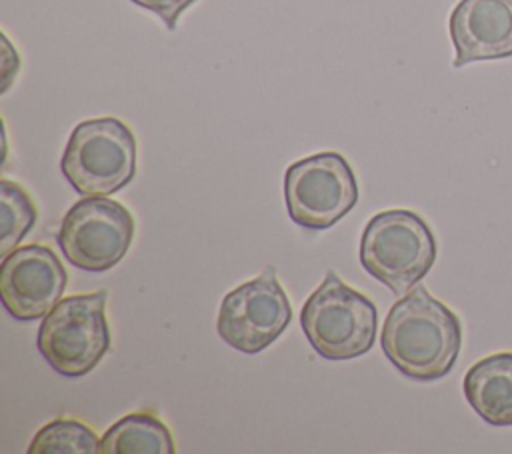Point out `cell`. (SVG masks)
<instances>
[{"instance_id":"1","label":"cell","mask_w":512,"mask_h":454,"mask_svg":"<svg viewBox=\"0 0 512 454\" xmlns=\"http://www.w3.org/2000/svg\"><path fill=\"white\" fill-rule=\"evenodd\" d=\"M382 352L406 378H444L460 354V318L424 286H414L394 302L380 334Z\"/></svg>"},{"instance_id":"2","label":"cell","mask_w":512,"mask_h":454,"mask_svg":"<svg viewBox=\"0 0 512 454\" xmlns=\"http://www.w3.org/2000/svg\"><path fill=\"white\" fill-rule=\"evenodd\" d=\"M436 238L426 220L404 208L374 214L362 230L364 270L396 296L408 294L436 260Z\"/></svg>"},{"instance_id":"3","label":"cell","mask_w":512,"mask_h":454,"mask_svg":"<svg viewBox=\"0 0 512 454\" xmlns=\"http://www.w3.org/2000/svg\"><path fill=\"white\" fill-rule=\"evenodd\" d=\"M310 346L326 360H352L366 354L376 340L374 302L328 270L300 312Z\"/></svg>"},{"instance_id":"4","label":"cell","mask_w":512,"mask_h":454,"mask_svg":"<svg viewBox=\"0 0 512 454\" xmlns=\"http://www.w3.org/2000/svg\"><path fill=\"white\" fill-rule=\"evenodd\" d=\"M60 170L82 196H108L136 174V138L118 118H90L74 126L62 152Z\"/></svg>"},{"instance_id":"5","label":"cell","mask_w":512,"mask_h":454,"mask_svg":"<svg viewBox=\"0 0 512 454\" xmlns=\"http://www.w3.org/2000/svg\"><path fill=\"white\" fill-rule=\"evenodd\" d=\"M106 290L60 300L40 322L36 346L54 372L80 378L96 368L110 350Z\"/></svg>"},{"instance_id":"6","label":"cell","mask_w":512,"mask_h":454,"mask_svg":"<svg viewBox=\"0 0 512 454\" xmlns=\"http://www.w3.org/2000/svg\"><path fill=\"white\" fill-rule=\"evenodd\" d=\"M284 200L292 222L326 230L356 206L358 182L340 152H316L286 168Z\"/></svg>"},{"instance_id":"7","label":"cell","mask_w":512,"mask_h":454,"mask_svg":"<svg viewBox=\"0 0 512 454\" xmlns=\"http://www.w3.org/2000/svg\"><path fill=\"white\" fill-rule=\"evenodd\" d=\"M134 238V218L118 200L86 196L72 204L56 232L64 258L86 272L116 266Z\"/></svg>"},{"instance_id":"8","label":"cell","mask_w":512,"mask_h":454,"mask_svg":"<svg viewBox=\"0 0 512 454\" xmlns=\"http://www.w3.org/2000/svg\"><path fill=\"white\" fill-rule=\"evenodd\" d=\"M292 306L276 270L268 266L256 278L236 286L218 308V336L234 350L258 354L290 324Z\"/></svg>"},{"instance_id":"9","label":"cell","mask_w":512,"mask_h":454,"mask_svg":"<svg viewBox=\"0 0 512 454\" xmlns=\"http://www.w3.org/2000/svg\"><path fill=\"white\" fill-rule=\"evenodd\" d=\"M66 282L60 258L42 244L14 248L0 264L2 304L16 320L44 318L62 300Z\"/></svg>"},{"instance_id":"10","label":"cell","mask_w":512,"mask_h":454,"mask_svg":"<svg viewBox=\"0 0 512 454\" xmlns=\"http://www.w3.org/2000/svg\"><path fill=\"white\" fill-rule=\"evenodd\" d=\"M454 68L512 56V0H460L448 20Z\"/></svg>"},{"instance_id":"11","label":"cell","mask_w":512,"mask_h":454,"mask_svg":"<svg viewBox=\"0 0 512 454\" xmlns=\"http://www.w3.org/2000/svg\"><path fill=\"white\" fill-rule=\"evenodd\" d=\"M462 392L484 422L512 426V352H496L472 364L464 374Z\"/></svg>"},{"instance_id":"12","label":"cell","mask_w":512,"mask_h":454,"mask_svg":"<svg viewBox=\"0 0 512 454\" xmlns=\"http://www.w3.org/2000/svg\"><path fill=\"white\" fill-rule=\"evenodd\" d=\"M102 454H174V438L156 414L138 410L104 432Z\"/></svg>"},{"instance_id":"13","label":"cell","mask_w":512,"mask_h":454,"mask_svg":"<svg viewBox=\"0 0 512 454\" xmlns=\"http://www.w3.org/2000/svg\"><path fill=\"white\" fill-rule=\"evenodd\" d=\"M102 452V438L74 418H56L44 424L30 440L28 454H96Z\"/></svg>"},{"instance_id":"14","label":"cell","mask_w":512,"mask_h":454,"mask_svg":"<svg viewBox=\"0 0 512 454\" xmlns=\"http://www.w3.org/2000/svg\"><path fill=\"white\" fill-rule=\"evenodd\" d=\"M38 212L34 206V200L28 196V192L8 180H0V254L6 256L12 252L22 238L28 234V230L36 224Z\"/></svg>"},{"instance_id":"15","label":"cell","mask_w":512,"mask_h":454,"mask_svg":"<svg viewBox=\"0 0 512 454\" xmlns=\"http://www.w3.org/2000/svg\"><path fill=\"white\" fill-rule=\"evenodd\" d=\"M130 2L144 10H150L166 24L168 30H174L182 12L188 6H192L196 0H130Z\"/></svg>"}]
</instances>
